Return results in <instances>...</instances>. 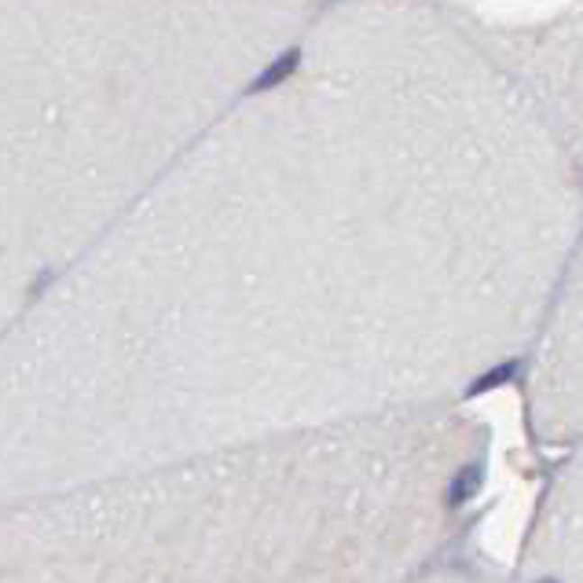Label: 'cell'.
I'll return each mask as SVG.
<instances>
[{
    "label": "cell",
    "mask_w": 583,
    "mask_h": 583,
    "mask_svg": "<svg viewBox=\"0 0 583 583\" xmlns=\"http://www.w3.org/2000/svg\"><path fill=\"white\" fill-rule=\"evenodd\" d=\"M0 583H242L217 455L0 503Z\"/></svg>",
    "instance_id": "1"
},
{
    "label": "cell",
    "mask_w": 583,
    "mask_h": 583,
    "mask_svg": "<svg viewBox=\"0 0 583 583\" xmlns=\"http://www.w3.org/2000/svg\"><path fill=\"white\" fill-rule=\"evenodd\" d=\"M477 488H481V469L469 466V469H462V473L455 477V481H451V488H448V503H451V506H459V503L473 499V496H477Z\"/></svg>",
    "instance_id": "2"
},
{
    "label": "cell",
    "mask_w": 583,
    "mask_h": 583,
    "mask_svg": "<svg viewBox=\"0 0 583 583\" xmlns=\"http://www.w3.org/2000/svg\"><path fill=\"white\" fill-rule=\"evenodd\" d=\"M297 59H301L297 51H287L283 59H276V63H272L269 70H264V74H260V77L253 81V92H264V88H272V85H279L283 77H290V74H294V67H297Z\"/></svg>",
    "instance_id": "3"
},
{
    "label": "cell",
    "mask_w": 583,
    "mask_h": 583,
    "mask_svg": "<svg viewBox=\"0 0 583 583\" xmlns=\"http://www.w3.org/2000/svg\"><path fill=\"white\" fill-rule=\"evenodd\" d=\"M547 583H554V579H547Z\"/></svg>",
    "instance_id": "5"
},
{
    "label": "cell",
    "mask_w": 583,
    "mask_h": 583,
    "mask_svg": "<svg viewBox=\"0 0 583 583\" xmlns=\"http://www.w3.org/2000/svg\"><path fill=\"white\" fill-rule=\"evenodd\" d=\"M510 375H514V367H499V370H492V375H485L481 382H477V386H473V393H485V389H496V386H499V382H506Z\"/></svg>",
    "instance_id": "4"
}]
</instances>
